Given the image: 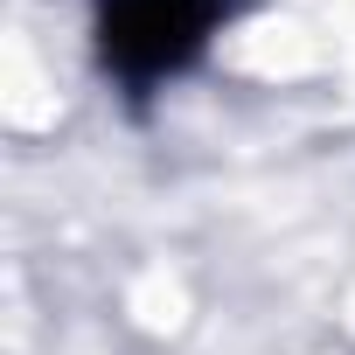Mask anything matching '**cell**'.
<instances>
[{
	"label": "cell",
	"instance_id": "1",
	"mask_svg": "<svg viewBox=\"0 0 355 355\" xmlns=\"http://www.w3.org/2000/svg\"><path fill=\"white\" fill-rule=\"evenodd\" d=\"M223 15L230 0H98V63L125 91H153L209 49Z\"/></svg>",
	"mask_w": 355,
	"mask_h": 355
}]
</instances>
